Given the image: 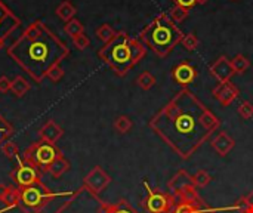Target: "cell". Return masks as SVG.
<instances>
[{"mask_svg": "<svg viewBox=\"0 0 253 213\" xmlns=\"http://www.w3.org/2000/svg\"><path fill=\"white\" fill-rule=\"evenodd\" d=\"M182 160H188L219 129L221 120L190 90H179L148 123Z\"/></svg>", "mask_w": 253, "mask_h": 213, "instance_id": "obj_1", "label": "cell"}, {"mask_svg": "<svg viewBox=\"0 0 253 213\" xmlns=\"http://www.w3.org/2000/svg\"><path fill=\"white\" fill-rule=\"evenodd\" d=\"M6 52L36 83L70 55L68 46L40 19L30 22Z\"/></svg>", "mask_w": 253, "mask_h": 213, "instance_id": "obj_2", "label": "cell"}, {"mask_svg": "<svg viewBox=\"0 0 253 213\" xmlns=\"http://www.w3.org/2000/svg\"><path fill=\"white\" fill-rule=\"evenodd\" d=\"M145 55L147 47L139 39L130 37L126 31H117L113 40L98 50L99 59H102V62H105L119 77H125Z\"/></svg>", "mask_w": 253, "mask_h": 213, "instance_id": "obj_3", "label": "cell"}, {"mask_svg": "<svg viewBox=\"0 0 253 213\" xmlns=\"http://www.w3.org/2000/svg\"><path fill=\"white\" fill-rule=\"evenodd\" d=\"M184 36L185 34L168 13H160L141 30L139 42L145 47H150L157 56L166 58L175 46L182 42Z\"/></svg>", "mask_w": 253, "mask_h": 213, "instance_id": "obj_4", "label": "cell"}, {"mask_svg": "<svg viewBox=\"0 0 253 213\" xmlns=\"http://www.w3.org/2000/svg\"><path fill=\"white\" fill-rule=\"evenodd\" d=\"M71 194L73 191L53 193L43 182H39V184H34L31 187L21 190L18 208L22 211V213H42L50 202L61 199V197H70Z\"/></svg>", "mask_w": 253, "mask_h": 213, "instance_id": "obj_5", "label": "cell"}, {"mask_svg": "<svg viewBox=\"0 0 253 213\" xmlns=\"http://www.w3.org/2000/svg\"><path fill=\"white\" fill-rule=\"evenodd\" d=\"M61 156H62V151L58 148L56 144H50V142L39 139V141L30 144L24 150L22 160L27 162L28 165L34 166L36 169H39L42 173H47L52 163L56 159H59Z\"/></svg>", "mask_w": 253, "mask_h": 213, "instance_id": "obj_6", "label": "cell"}, {"mask_svg": "<svg viewBox=\"0 0 253 213\" xmlns=\"http://www.w3.org/2000/svg\"><path fill=\"white\" fill-rule=\"evenodd\" d=\"M102 202L98 196L90 194L84 187L73 191L70 197L58 208L55 213H104Z\"/></svg>", "mask_w": 253, "mask_h": 213, "instance_id": "obj_7", "label": "cell"}, {"mask_svg": "<svg viewBox=\"0 0 253 213\" xmlns=\"http://www.w3.org/2000/svg\"><path fill=\"white\" fill-rule=\"evenodd\" d=\"M144 187L147 196L142 202L144 209L148 213H173L176 202L170 193H163L159 190H153L147 181H144Z\"/></svg>", "mask_w": 253, "mask_h": 213, "instance_id": "obj_8", "label": "cell"}, {"mask_svg": "<svg viewBox=\"0 0 253 213\" xmlns=\"http://www.w3.org/2000/svg\"><path fill=\"white\" fill-rule=\"evenodd\" d=\"M42 175L43 173L39 169H36L34 166L24 162L22 157H19V156L16 157V166L10 172V178H12L13 184L21 190L42 182Z\"/></svg>", "mask_w": 253, "mask_h": 213, "instance_id": "obj_9", "label": "cell"}, {"mask_svg": "<svg viewBox=\"0 0 253 213\" xmlns=\"http://www.w3.org/2000/svg\"><path fill=\"white\" fill-rule=\"evenodd\" d=\"M111 184V176L101 168L95 166L83 179V187L93 196H98Z\"/></svg>", "mask_w": 253, "mask_h": 213, "instance_id": "obj_10", "label": "cell"}, {"mask_svg": "<svg viewBox=\"0 0 253 213\" xmlns=\"http://www.w3.org/2000/svg\"><path fill=\"white\" fill-rule=\"evenodd\" d=\"M212 93H213L215 99L222 107H230L239 98V95H240L237 86L234 83H231V80L230 82H221V83H218L213 87Z\"/></svg>", "mask_w": 253, "mask_h": 213, "instance_id": "obj_11", "label": "cell"}, {"mask_svg": "<svg viewBox=\"0 0 253 213\" xmlns=\"http://www.w3.org/2000/svg\"><path fill=\"white\" fill-rule=\"evenodd\" d=\"M211 76L215 77L219 83L221 82H230L233 76H236L231 59H228L225 55H221L211 67H209Z\"/></svg>", "mask_w": 253, "mask_h": 213, "instance_id": "obj_12", "label": "cell"}, {"mask_svg": "<svg viewBox=\"0 0 253 213\" xmlns=\"http://www.w3.org/2000/svg\"><path fill=\"white\" fill-rule=\"evenodd\" d=\"M21 24L19 18L0 0V37L6 39Z\"/></svg>", "mask_w": 253, "mask_h": 213, "instance_id": "obj_13", "label": "cell"}, {"mask_svg": "<svg viewBox=\"0 0 253 213\" xmlns=\"http://www.w3.org/2000/svg\"><path fill=\"white\" fill-rule=\"evenodd\" d=\"M197 77V70L196 67H193L188 61L179 62L173 70H172V79L182 86V89H185L190 83L194 82V79Z\"/></svg>", "mask_w": 253, "mask_h": 213, "instance_id": "obj_14", "label": "cell"}, {"mask_svg": "<svg viewBox=\"0 0 253 213\" xmlns=\"http://www.w3.org/2000/svg\"><path fill=\"white\" fill-rule=\"evenodd\" d=\"M212 148L215 150L216 154H219L221 157H225L230 154V151H233V148L236 147V141L233 136H230L227 132H219L212 141H211Z\"/></svg>", "mask_w": 253, "mask_h": 213, "instance_id": "obj_15", "label": "cell"}, {"mask_svg": "<svg viewBox=\"0 0 253 213\" xmlns=\"http://www.w3.org/2000/svg\"><path fill=\"white\" fill-rule=\"evenodd\" d=\"M64 135V130L62 128L55 123L53 120H47L40 129H39V138L42 141H46V142H50V144H56Z\"/></svg>", "mask_w": 253, "mask_h": 213, "instance_id": "obj_16", "label": "cell"}, {"mask_svg": "<svg viewBox=\"0 0 253 213\" xmlns=\"http://www.w3.org/2000/svg\"><path fill=\"white\" fill-rule=\"evenodd\" d=\"M19 194L21 190L16 185H6V184H0V202L7 206V208H18L19 203Z\"/></svg>", "mask_w": 253, "mask_h": 213, "instance_id": "obj_17", "label": "cell"}, {"mask_svg": "<svg viewBox=\"0 0 253 213\" xmlns=\"http://www.w3.org/2000/svg\"><path fill=\"white\" fill-rule=\"evenodd\" d=\"M102 212L104 213H139L135 208L129 205L127 200L122 199L116 203H107L102 202Z\"/></svg>", "mask_w": 253, "mask_h": 213, "instance_id": "obj_18", "label": "cell"}, {"mask_svg": "<svg viewBox=\"0 0 253 213\" xmlns=\"http://www.w3.org/2000/svg\"><path fill=\"white\" fill-rule=\"evenodd\" d=\"M70 168H71V163H70L64 156H61L59 159H56V160L52 163V166L49 168L47 173H49L52 178H61L62 175H65V173L70 170Z\"/></svg>", "mask_w": 253, "mask_h": 213, "instance_id": "obj_19", "label": "cell"}, {"mask_svg": "<svg viewBox=\"0 0 253 213\" xmlns=\"http://www.w3.org/2000/svg\"><path fill=\"white\" fill-rule=\"evenodd\" d=\"M30 89H31V85L22 76H15V79L10 82V92L16 98H22Z\"/></svg>", "mask_w": 253, "mask_h": 213, "instance_id": "obj_20", "label": "cell"}, {"mask_svg": "<svg viewBox=\"0 0 253 213\" xmlns=\"http://www.w3.org/2000/svg\"><path fill=\"white\" fill-rule=\"evenodd\" d=\"M55 13H56L62 21L68 22L70 19L74 18V15L77 13V9H76V6H74L70 0H64V1H61V3L58 4Z\"/></svg>", "mask_w": 253, "mask_h": 213, "instance_id": "obj_21", "label": "cell"}, {"mask_svg": "<svg viewBox=\"0 0 253 213\" xmlns=\"http://www.w3.org/2000/svg\"><path fill=\"white\" fill-rule=\"evenodd\" d=\"M188 182H191V175L182 169V170H178L173 178H170V181L168 182V188L170 190V193H173L178 188H181L184 184H188Z\"/></svg>", "mask_w": 253, "mask_h": 213, "instance_id": "obj_22", "label": "cell"}, {"mask_svg": "<svg viewBox=\"0 0 253 213\" xmlns=\"http://www.w3.org/2000/svg\"><path fill=\"white\" fill-rule=\"evenodd\" d=\"M231 64H233L234 73H236L237 76L245 74V73L249 70V67H251V61H249L245 55H242V53L236 55V56L231 59Z\"/></svg>", "mask_w": 253, "mask_h": 213, "instance_id": "obj_23", "label": "cell"}, {"mask_svg": "<svg viewBox=\"0 0 253 213\" xmlns=\"http://www.w3.org/2000/svg\"><path fill=\"white\" fill-rule=\"evenodd\" d=\"M116 30L110 25V24H102V25H99L98 28H96V31H95V34H96V37L105 44V43H108L110 40H113V37L116 36Z\"/></svg>", "mask_w": 253, "mask_h": 213, "instance_id": "obj_24", "label": "cell"}, {"mask_svg": "<svg viewBox=\"0 0 253 213\" xmlns=\"http://www.w3.org/2000/svg\"><path fill=\"white\" fill-rule=\"evenodd\" d=\"M191 182H193V185L196 188H205L206 185H209L212 182V176H211L209 172L200 169V170L196 172V175L191 176Z\"/></svg>", "mask_w": 253, "mask_h": 213, "instance_id": "obj_25", "label": "cell"}, {"mask_svg": "<svg viewBox=\"0 0 253 213\" xmlns=\"http://www.w3.org/2000/svg\"><path fill=\"white\" fill-rule=\"evenodd\" d=\"M64 31H65L71 39H74L76 36L84 33V27H83V24H82L79 19H74V18H73V19H70L68 22H65Z\"/></svg>", "mask_w": 253, "mask_h": 213, "instance_id": "obj_26", "label": "cell"}, {"mask_svg": "<svg viewBox=\"0 0 253 213\" xmlns=\"http://www.w3.org/2000/svg\"><path fill=\"white\" fill-rule=\"evenodd\" d=\"M113 126H114V130H116L117 133L125 135V133H127V132L132 129L133 123H132V120H130L127 116H119V117L114 120Z\"/></svg>", "mask_w": 253, "mask_h": 213, "instance_id": "obj_27", "label": "cell"}, {"mask_svg": "<svg viewBox=\"0 0 253 213\" xmlns=\"http://www.w3.org/2000/svg\"><path fill=\"white\" fill-rule=\"evenodd\" d=\"M136 85L142 89V90H150L154 85H156V77L150 73V71H144L136 77Z\"/></svg>", "mask_w": 253, "mask_h": 213, "instance_id": "obj_28", "label": "cell"}, {"mask_svg": "<svg viewBox=\"0 0 253 213\" xmlns=\"http://www.w3.org/2000/svg\"><path fill=\"white\" fill-rule=\"evenodd\" d=\"M13 132H15L13 126L0 114V147H1L3 142H6L7 139H10V136L13 135Z\"/></svg>", "mask_w": 253, "mask_h": 213, "instance_id": "obj_29", "label": "cell"}, {"mask_svg": "<svg viewBox=\"0 0 253 213\" xmlns=\"http://www.w3.org/2000/svg\"><path fill=\"white\" fill-rule=\"evenodd\" d=\"M188 15H190V9L181 7V6H178V4H175V6L170 9V12H169V16H170V19H172L175 24L184 22V21L188 18Z\"/></svg>", "mask_w": 253, "mask_h": 213, "instance_id": "obj_30", "label": "cell"}, {"mask_svg": "<svg viewBox=\"0 0 253 213\" xmlns=\"http://www.w3.org/2000/svg\"><path fill=\"white\" fill-rule=\"evenodd\" d=\"M0 151H1V154H3L4 157H7V159H16L18 154H19V148H18L16 142H13V141H10V139H7L6 142L1 144Z\"/></svg>", "mask_w": 253, "mask_h": 213, "instance_id": "obj_31", "label": "cell"}, {"mask_svg": "<svg viewBox=\"0 0 253 213\" xmlns=\"http://www.w3.org/2000/svg\"><path fill=\"white\" fill-rule=\"evenodd\" d=\"M181 43H182V46H184V47H185L188 52H193V50H196V49L199 47V44H200V42H199L197 36H196V34H193V33H188V34H185Z\"/></svg>", "mask_w": 253, "mask_h": 213, "instance_id": "obj_32", "label": "cell"}, {"mask_svg": "<svg viewBox=\"0 0 253 213\" xmlns=\"http://www.w3.org/2000/svg\"><path fill=\"white\" fill-rule=\"evenodd\" d=\"M237 113H239V116H240L242 119L249 120V119H252L253 117V105L249 101H243V102L239 105Z\"/></svg>", "mask_w": 253, "mask_h": 213, "instance_id": "obj_33", "label": "cell"}, {"mask_svg": "<svg viewBox=\"0 0 253 213\" xmlns=\"http://www.w3.org/2000/svg\"><path fill=\"white\" fill-rule=\"evenodd\" d=\"M62 77H64V68L61 67V64H59V65H53V67L47 71V74H46V79H49V80L53 82V83H58Z\"/></svg>", "mask_w": 253, "mask_h": 213, "instance_id": "obj_34", "label": "cell"}, {"mask_svg": "<svg viewBox=\"0 0 253 213\" xmlns=\"http://www.w3.org/2000/svg\"><path fill=\"white\" fill-rule=\"evenodd\" d=\"M73 44H74V47H77L79 50H84L86 47H89L90 40H89V37L83 33V34H79V36H76V37L73 39Z\"/></svg>", "mask_w": 253, "mask_h": 213, "instance_id": "obj_35", "label": "cell"}, {"mask_svg": "<svg viewBox=\"0 0 253 213\" xmlns=\"http://www.w3.org/2000/svg\"><path fill=\"white\" fill-rule=\"evenodd\" d=\"M200 208H205V206H196V205H190V203H179L175 206L173 213H194L197 212Z\"/></svg>", "mask_w": 253, "mask_h": 213, "instance_id": "obj_36", "label": "cell"}, {"mask_svg": "<svg viewBox=\"0 0 253 213\" xmlns=\"http://www.w3.org/2000/svg\"><path fill=\"white\" fill-rule=\"evenodd\" d=\"M233 209H237L242 213H253V208L245 200V197H242L240 200L236 202V205L233 206Z\"/></svg>", "mask_w": 253, "mask_h": 213, "instance_id": "obj_37", "label": "cell"}, {"mask_svg": "<svg viewBox=\"0 0 253 213\" xmlns=\"http://www.w3.org/2000/svg\"><path fill=\"white\" fill-rule=\"evenodd\" d=\"M10 82H12V80H9L6 76H1V77H0V92H1V93H6V92L10 90Z\"/></svg>", "mask_w": 253, "mask_h": 213, "instance_id": "obj_38", "label": "cell"}, {"mask_svg": "<svg viewBox=\"0 0 253 213\" xmlns=\"http://www.w3.org/2000/svg\"><path fill=\"white\" fill-rule=\"evenodd\" d=\"M173 3L185 9H191L197 4V0H173Z\"/></svg>", "mask_w": 253, "mask_h": 213, "instance_id": "obj_39", "label": "cell"}, {"mask_svg": "<svg viewBox=\"0 0 253 213\" xmlns=\"http://www.w3.org/2000/svg\"><path fill=\"white\" fill-rule=\"evenodd\" d=\"M245 200H246V202H248V203H249V205L253 208V191H251L248 196H245Z\"/></svg>", "mask_w": 253, "mask_h": 213, "instance_id": "obj_40", "label": "cell"}, {"mask_svg": "<svg viewBox=\"0 0 253 213\" xmlns=\"http://www.w3.org/2000/svg\"><path fill=\"white\" fill-rule=\"evenodd\" d=\"M194 213H211V211H209V209H205V208H200L197 212H194Z\"/></svg>", "mask_w": 253, "mask_h": 213, "instance_id": "obj_41", "label": "cell"}, {"mask_svg": "<svg viewBox=\"0 0 253 213\" xmlns=\"http://www.w3.org/2000/svg\"><path fill=\"white\" fill-rule=\"evenodd\" d=\"M9 211H12V208H7V206H4L3 209H0V213H6V212H9Z\"/></svg>", "mask_w": 253, "mask_h": 213, "instance_id": "obj_42", "label": "cell"}, {"mask_svg": "<svg viewBox=\"0 0 253 213\" xmlns=\"http://www.w3.org/2000/svg\"><path fill=\"white\" fill-rule=\"evenodd\" d=\"M1 47H4V39L0 37V49H1Z\"/></svg>", "mask_w": 253, "mask_h": 213, "instance_id": "obj_43", "label": "cell"}, {"mask_svg": "<svg viewBox=\"0 0 253 213\" xmlns=\"http://www.w3.org/2000/svg\"><path fill=\"white\" fill-rule=\"evenodd\" d=\"M209 0H197V4H205V3H208Z\"/></svg>", "mask_w": 253, "mask_h": 213, "instance_id": "obj_44", "label": "cell"}]
</instances>
